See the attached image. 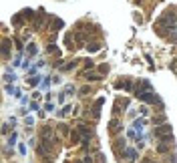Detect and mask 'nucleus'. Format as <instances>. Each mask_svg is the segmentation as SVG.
Returning a JSON list of instances; mask_svg holds the SVG:
<instances>
[{
	"label": "nucleus",
	"mask_w": 177,
	"mask_h": 163,
	"mask_svg": "<svg viewBox=\"0 0 177 163\" xmlns=\"http://www.w3.org/2000/svg\"><path fill=\"white\" fill-rule=\"evenodd\" d=\"M85 79H91V81H99L101 77H99V75H93V73H85Z\"/></svg>",
	"instance_id": "f257e3e1"
},
{
	"label": "nucleus",
	"mask_w": 177,
	"mask_h": 163,
	"mask_svg": "<svg viewBox=\"0 0 177 163\" xmlns=\"http://www.w3.org/2000/svg\"><path fill=\"white\" fill-rule=\"evenodd\" d=\"M28 54H30V56H34V54H36V44H28Z\"/></svg>",
	"instance_id": "f03ea898"
},
{
	"label": "nucleus",
	"mask_w": 177,
	"mask_h": 163,
	"mask_svg": "<svg viewBox=\"0 0 177 163\" xmlns=\"http://www.w3.org/2000/svg\"><path fill=\"white\" fill-rule=\"evenodd\" d=\"M88 50H91V53H97V50H99V44H91Z\"/></svg>",
	"instance_id": "7ed1b4c3"
}]
</instances>
